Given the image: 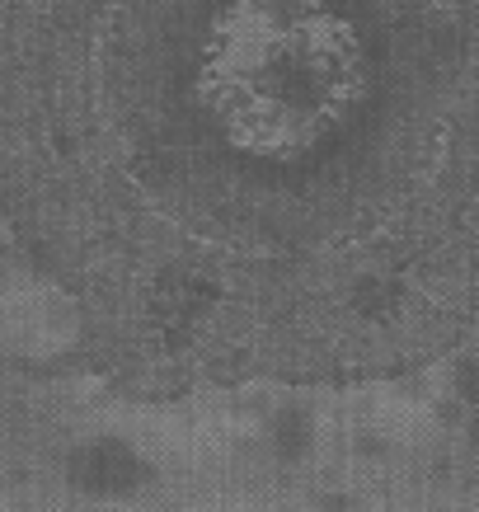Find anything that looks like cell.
<instances>
[{
    "label": "cell",
    "instance_id": "6da1fadb",
    "mask_svg": "<svg viewBox=\"0 0 479 512\" xmlns=\"http://www.w3.org/2000/svg\"><path fill=\"white\" fill-rule=\"evenodd\" d=\"M0 198L146 395L479 339V0H0Z\"/></svg>",
    "mask_w": 479,
    "mask_h": 512
}]
</instances>
